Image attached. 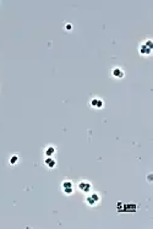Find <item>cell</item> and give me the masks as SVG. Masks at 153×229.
Instances as JSON below:
<instances>
[{"mask_svg":"<svg viewBox=\"0 0 153 229\" xmlns=\"http://www.w3.org/2000/svg\"><path fill=\"white\" fill-rule=\"evenodd\" d=\"M61 189H63L65 195H71L74 192V184L71 180H64L61 183Z\"/></svg>","mask_w":153,"mask_h":229,"instance_id":"6da1fadb","label":"cell"},{"mask_svg":"<svg viewBox=\"0 0 153 229\" xmlns=\"http://www.w3.org/2000/svg\"><path fill=\"white\" fill-rule=\"evenodd\" d=\"M100 200V197L97 192H93V194H89L87 197H86V203L88 206H96Z\"/></svg>","mask_w":153,"mask_h":229,"instance_id":"7a4b0ae2","label":"cell"},{"mask_svg":"<svg viewBox=\"0 0 153 229\" xmlns=\"http://www.w3.org/2000/svg\"><path fill=\"white\" fill-rule=\"evenodd\" d=\"M78 190L80 191H82L85 194H88L91 190H92V184L87 180H82V181H80L78 183Z\"/></svg>","mask_w":153,"mask_h":229,"instance_id":"3957f363","label":"cell"},{"mask_svg":"<svg viewBox=\"0 0 153 229\" xmlns=\"http://www.w3.org/2000/svg\"><path fill=\"white\" fill-rule=\"evenodd\" d=\"M138 53L141 54V55H143V56H148V55H151V53H152V48H149L147 44H145V43H142L141 45H140V48H138Z\"/></svg>","mask_w":153,"mask_h":229,"instance_id":"277c9868","label":"cell"},{"mask_svg":"<svg viewBox=\"0 0 153 229\" xmlns=\"http://www.w3.org/2000/svg\"><path fill=\"white\" fill-rule=\"evenodd\" d=\"M91 107L92 108H96V109H102L104 105V102L102 101V99L99 98H93V99H91V102H89Z\"/></svg>","mask_w":153,"mask_h":229,"instance_id":"5b68a950","label":"cell"},{"mask_svg":"<svg viewBox=\"0 0 153 229\" xmlns=\"http://www.w3.org/2000/svg\"><path fill=\"white\" fill-rule=\"evenodd\" d=\"M111 75H113L115 78H122L125 76V72H124V70H121L120 67H114L113 70H111Z\"/></svg>","mask_w":153,"mask_h":229,"instance_id":"8992f818","label":"cell"},{"mask_svg":"<svg viewBox=\"0 0 153 229\" xmlns=\"http://www.w3.org/2000/svg\"><path fill=\"white\" fill-rule=\"evenodd\" d=\"M44 164H45V167H48L49 169H53V168L56 167V161H55L53 157H47V158L44 159Z\"/></svg>","mask_w":153,"mask_h":229,"instance_id":"52a82bcc","label":"cell"},{"mask_svg":"<svg viewBox=\"0 0 153 229\" xmlns=\"http://www.w3.org/2000/svg\"><path fill=\"white\" fill-rule=\"evenodd\" d=\"M56 153V148L54 147V146H48V147H45V150H44V154L47 156V157H53L54 154Z\"/></svg>","mask_w":153,"mask_h":229,"instance_id":"ba28073f","label":"cell"},{"mask_svg":"<svg viewBox=\"0 0 153 229\" xmlns=\"http://www.w3.org/2000/svg\"><path fill=\"white\" fill-rule=\"evenodd\" d=\"M17 162H18V156L17 154H12L11 157H10V159H9L10 165H15Z\"/></svg>","mask_w":153,"mask_h":229,"instance_id":"9c48e42d","label":"cell"},{"mask_svg":"<svg viewBox=\"0 0 153 229\" xmlns=\"http://www.w3.org/2000/svg\"><path fill=\"white\" fill-rule=\"evenodd\" d=\"M145 44H147L149 48H152V49H153V43H152V41H151V39H147V41L145 42Z\"/></svg>","mask_w":153,"mask_h":229,"instance_id":"30bf717a","label":"cell"},{"mask_svg":"<svg viewBox=\"0 0 153 229\" xmlns=\"http://www.w3.org/2000/svg\"><path fill=\"white\" fill-rule=\"evenodd\" d=\"M65 29H66V31H71V29H72V25H71V23H66V25H65Z\"/></svg>","mask_w":153,"mask_h":229,"instance_id":"8fae6325","label":"cell"},{"mask_svg":"<svg viewBox=\"0 0 153 229\" xmlns=\"http://www.w3.org/2000/svg\"><path fill=\"white\" fill-rule=\"evenodd\" d=\"M147 180L151 183V180H152V174H148V176H147Z\"/></svg>","mask_w":153,"mask_h":229,"instance_id":"7c38bea8","label":"cell"}]
</instances>
